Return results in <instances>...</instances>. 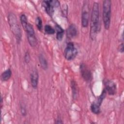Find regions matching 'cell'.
Returning <instances> with one entry per match:
<instances>
[{
    "label": "cell",
    "instance_id": "e0dca14e",
    "mask_svg": "<svg viewBox=\"0 0 124 124\" xmlns=\"http://www.w3.org/2000/svg\"><path fill=\"white\" fill-rule=\"evenodd\" d=\"M20 21L21 24L23 29L25 30L27 25L29 23V22H28L27 16H26V15L25 14L21 15V16H20Z\"/></svg>",
    "mask_w": 124,
    "mask_h": 124
},
{
    "label": "cell",
    "instance_id": "7a4b0ae2",
    "mask_svg": "<svg viewBox=\"0 0 124 124\" xmlns=\"http://www.w3.org/2000/svg\"><path fill=\"white\" fill-rule=\"evenodd\" d=\"M8 21L10 30L14 35L17 43H20L22 37L21 30L15 14L10 13L8 16Z\"/></svg>",
    "mask_w": 124,
    "mask_h": 124
},
{
    "label": "cell",
    "instance_id": "7402d4cb",
    "mask_svg": "<svg viewBox=\"0 0 124 124\" xmlns=\"http://www.w3.org/2000/svg\"><path fill=\"white\" fill-rule=\"evenodd\" d=\"M124 44L123 43H122L120 44V45L118 47V50L120 51L121 53H123L124 52Z\"/></svg>",
    "mask_w": 124,
    "mask_h": 124
},
{
    "label": "cell",
    "instance_id": "ffe728a7",
    "mask_svg": "<svg viewBox=\"0 0 124 124\" xmlns=\"http://www.w3.org/2000/svg\"><path fill=\"white\" fill-rule=\"evenodd\" d=\"M24 60L25 62L26 63H28L30 61H31V56L30 55V53L28 51H26V52L25 53V55H24Z\"/></svg>",
    "mask_w": 124,
    "mask_h": 124
},
{
    "label": "cell",
    "instance_id": "9c48e42d",
    "mask_svg": "<svg viewBox=\"0 0 124 124\" xmlns=\"http://www.w3.org/2000/svg\"><path fill=\"white\" fill-rule=\"evenodd\" d=\"M39 75L37 69L33 70L31 73L30 80L31 86L34 89H36L38 84Z\"/></svg>",
    "mask_w": 124,
    "mask_h": 124
},
{
    "label": "cell",
    "instance_id": "5bb4252c",
    "mask_svg": "<svg viewBox=\"0 0 124 124\" xmlns=\"http://www.w3.org/2000/svg\"><path fill=\"white\" fill-rule=\"evenodd\" d=\"M27 39L30 45L33 47H35L37 44V40L35 36V34L31 35H27Z\"/></svg>",
    "mask_w": 124,
    "mask_h": 124
},
{
    "label": "cell",
    "instance_id": "2e32d148",
    "mask_svg": "<svg viewBox=\"0 0 124 124\" xmlns=\"http://www.w3.org/2000/svg\"><path fill=\"white\" fill-rule=\"evenodd\" d=\"M92 112L95 114H98L100 112V106L96 102H93L90 107Z\"/></svg>",
    "mask_w": 124,
    "mask_h": 124
},
{
    "label": "cell",
    "instance_id": "277c9868",
    "mask_svg": "<svg viewBox=\"0 0 124 124\" xmlns=\"http://www.w3.org/2000/svg\"><path fill=\"white\" fill-rule=\"evenodd\" d=\"M78 51L73 42H68L64 51V56L68 61L74 59L78 54Z\"/></svg>",
    "mask_w": 124,
    "mask_h": 124
},
{
    "label": "cell",
    "instance_id": "5b68a950",
    "mask_svg": "<svg viewBox=\"0 0 124 124\" xmlns=\"http://www.w3.org/2000/svg\"><path fill=\"white\" fill-rule=\"evenodd\" d=\"M89 2L87 0L83 1V4L81 12V25L84 28H86L88 26L89 19Z\"/></svg>",
    "mask_w": 124,
    "mask_h": 124
},
{
    "label": "cell",
    "instance_id": "3957f363",
    "mask_svg": "<svg viewBox=\"0 0 124 124\" xmlns=\"http://www.w3.org/2000/svg\"><path fill=\"white\" fill-rule=\"evenodd\" d=\"M111 14V1L104 0L103 1L102 18L104 28L108 30L110 25Z\"/></svg>",
    "mask_w": 124,
    "mask_h": 124
},
{
    "label": "cell",
    "instance_id": "9a60e30c",
    "mask_svg": "<svg viewBox=\"0 0 124 124\" xmlns=\"http://www.w3.org/2000/svg\"><path fill=\"white\" fill-rule=\"evenodd\" d=\"M12 76V71L10 69L8 68L5 70L1 75V78L2 81H6L8 80Z\"/></svg>",
    "mask_w": 124,
    "mask_h": 124
},
{
    "label": "cell",
    "instance_id": "7c38bea8",
    "mask_svg": "<svg viewBox=\"0 0 124 124\" xmlns=\"http://www.w3.org/2000/svg\"><path fill=\"white\" fill-rule=\"evenodd\" d=\"M55 31H56V38L59 41H61L63 37L64 30L59 25L56 24L55 26Z\"/></svg>",
    "mask_w": 124,
    "mask_h": 124
},
{
    "label": "cell",
    "instance_id": "ba28073f",
    "mask_svg": "<svg viewBox=\"0 0 124 124\" xmlns=\"http://www.w3.org/2000/svg\"><path fill=\"white\" fill-rule=\"evenodd\" d=\"M105 90L109 95H114L116 93V85L112 81L105 79L104 81Z\"/></svg>",
    "mask_w": 124,
    "mask_h": 124
},
{
    "label": "cell",
    "instance_id": "30bf717a",
    "mask_svg": "<svg viewBox=\"0 0 124 124\" xmlns=\"http://www.w3.org/2000/svg\"><path fill=\"white\" fill-rule=\"evenodd\" d=\"M67 36L68 38L71 39L76 37L78 34V30L75 25L72 24L68 28L66 31Z\"/></svg>",
    "mask_w": 124,
    "mask_h": 124
},
{
    "label": "cell",
    "instance_id": "6da1fadb",
    "mask_svg": "<svg viewBox=\"0 0 124 124\" xmlns=\"http://www.w3.org/2000/svg\"><path fill=\"white\" fill-rule=\"evenodd\" d=\"M99 30V4L97 2H94L91 13L90 20V36L92 40H94L96 38Z\"/></svg>",
    "mask_w": 124,
    "mask_h": 124
},
{
    "label": "cell",
    "instance_id": "52a82bcc",
    "mask_svg": "<svg viewBox=\"0 0 124 124\" xmlns=\"http://www.w3.org/2000/svg\"><path fill=\"white\" fill-rule=\"evenodd\" d=\"M81 76L84 80L87 82L90 81L92 78V73L89 68L84 63H81L79 67Z\"/></svg>",
    "mask_w": 124,
    "mask_h": 124
},
{
    "label": "cell",
    "instance_id": "603a6c76",
    "mask_svg": "<svg viewBox=\"0 0 124 124\" xmlns=\"http://www.w3.org/2000/svg\"><path fill=\"white\" fill-rule=\"evenodd\" d=\"M56 121H57V122H56V123H57V124H62V121L61 120V119H60V118H58V119Z\"/></svg>",
    "mask_w": 124,
    "mask_h": 124
},
{
    "label": "cell",
    "instance_id": "4fadbf2b",
    "mask_svg": "<svg viewBox=\"0 0 124 124\" xmlns=\"http://www.w3.org/2000/svg\"><path fill=\"white\" fill-rule=\"evenodd\" d=\"M39 60L42 68L44 70H46L48 68V62L46 58L43 54H40L39 55Z\"/></svg>",
    "mask_w": 124,
    "mask_h": 124
},
{
    "label": "cell",
    "instance_id": "8fae6325",
    "mask_svg": "<svg viewBox=\"0 0 124 124\" xmlns=\"http://www.w3.org/2000/svg\"><path fill=\"white\" fill-rule=\"evenodd\" d=\"M71 87L72 89L73 98V99L76 100L78 96V84L75 80H72L71 81Z\"/></svg>",
    "mask_w": 124,
    "mask_h": 124
},
{
    "label": "cell",
    "instance_id": "ac0fdd59",
    "mask_svg": "<svg viewBox=\"0 0 124 124\" xmlns=\"http://www.w3.org/2000/svg\"><path fill=\"white\" fill-rule=\"evenodd\" d=\"M44 30L46 33L49 35L54 34L55 32V30L49 25H46L44 27Z\"/></svg>",
    "mask_w": 124,
    "mask_h": 124
},
{
    "label": "cell",
    "instance_id": "d6986e66",
    "mask_svg": "<svg viewBox=\"0 0 124 124\" xmlns=\"http://www.w3.org/2000/svg\"><path fill=\"white\" fill-rule=\"evenodd\" d=\"M35 23L36 27L39 31H41L42 29V20L40 17L37 16L35 20Z\"/></svg>",
    "mask_w": 124,
    "mask_h": 124
},
{
    "label": "cell",
    "instance_id": "8992f818",
    "mask_svg": "<svg viewBox=\"0 0 124 124\" xmlns=\"http://www.w3.org/2000/svg\"><path fill=\"white\" fill-rule=\"evenodd\" d=\"M42 6L46 12L52 16L54 12V9L59 6V2L57 0H44L42 2Z\"/></svg>",
    "mask_w": 124,
    "mask_h": 124
},
{
    "label": "cell",
    "instance_id": "44dd1931",
    "mask_svg": "<svg viewBox=\"0 0 124 124\" xmlns=\"http://www.w3.org/2000/svg\"><path fill=\"white\" fill-rule=\"evenodd\" d=\"M20 111L21 113V114L23 116H25L27 115V111L26 108L24 104H20Z\"/></svg>",
    "mask_w": 124,
    "mask_h": 124
}]
</instances>
